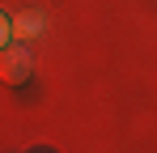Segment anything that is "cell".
I'll use <instances>...</instances> for the list:
<instances>
[{"instance_id":"obj_1","label":"cell","mask_w":157,"mask_h":153,"mask_svg":"<svg viewBox=\"0 0 157 153\" xmlns=\"http://www.w3.org/2000/svg\"><path fill=\"white\" fill-rule=\"evenodd\" d=\"M30 73H34V60H30L26 47H4L0 51V76H4L9 85H21Z\"/></svg>"},{"instance_id":"obj_2","label":"cell","mask_w":157,"mask_h":153,"mask_svg":"<svg viewBox=\"0 0 157 153\" xmlns=\"http://www.w3.org/2000/svg\"><path fill=\"white\" fill-rule=\"evenodd\" d=\"M38 30H43V17H38V13H21V17L13 22V38H21V43H30V38H34Z\"/></svg>"},{"instance_id":"obj_3","label":"cell","mask_w":157,"mask_h":153,"mask_svg":"<svg viewBox=\"0 0 157 153\" xmlns=\"http://www.w3.org/2000/svg\"><path fill=\"white\" fill-rule=\"evenodd\" d=\"M9 38H13V22H9V17L0 13V51L9 47Z\"/></svg>"}]
</instances>
